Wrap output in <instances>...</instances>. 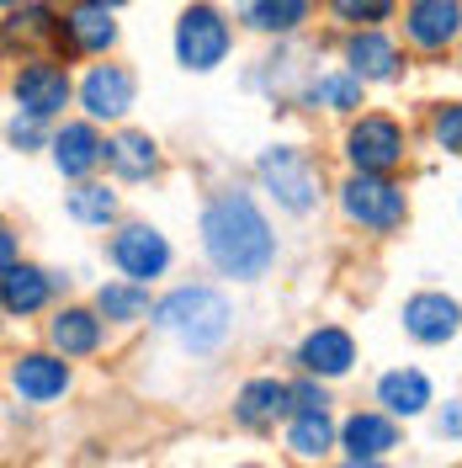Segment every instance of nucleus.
Returning <instances> with one entry per match:
<instances>
[{"label":"nucleus","instance_id":"obj_1","mask_svg":"<svg viewBox=\"0 0 462 468\" xmlns=\"http://www.w3.org/2000/svg\"><path fill=\"white\" fill-rule=\"evenodd\" d=\"M203 250L207 261L218 266L224 277L239 282H256L266 277V266L277 261V239L271 224L260 218V207L245 192H218L203 213Z\"/></svg>","mask_w":462,"mask_h":468},{"label":"nucleus","instance_id":"obj_2","mask_svg":"<svg viewBox=\"0 0 462 468\" xmlns=\"http://www.w3.org/2000/svg\"><path fill=\"white\" fill-rule=\"evenodd\" d=\"M154 324L175 335L186 351H218L234 330V309L213 288H175L171 298L154 303Z\"/></svg>","mask_w":462,"mask_h":468},{"label":"nucleus","instance_id":"obj_3","mask_svg":"<svg viewBox=\"0 0 462 468\" xmlns=\"http://www.w3.org/2000/svg\"><path fill=\"white\" fill-rule=\"evenodd\" d=\"M341 213H346L351 224H362V229H373V234H394L399 224H404V186H394L388 176H377V171H356L341 186Z\"/></svg>","mask_w":462,"mask_h":468},{"label":"nucleus","instance_id":"obj_4","mask_svg":"<svg viewBox=\"0 0 462 468\" xmlns=\"http://www.w3.org/2000/svg\"><path fill=\"white\" fill-rule=\"evenodd\" d=\"M260 181H266V192L282 207H292V213H309V207L319 203V171L309 165L303 149H288V144L266 149V154H260Z\"/></svg>","mask_w":462,"mask_h":468},{"label":"nucleus","instance_id":"obj_5","mask_svg":"<svg viewBox=\"0 0 462 468\" xmlns=\"http://www.w3.org/2000/svg\"><path fill=\"white\" fill-rule=\"evenodd\" d=\"M229 54V22L218 5H186L175 22V58L186 69H213Z\"/></svg>","mask_w":462,"mask_h":468},{"label":"nucleus","instance_id":"obj_6","mask_svg":"<svg viewBox=\"0 0 462 468\" xmlns=\"http://www.w3.org/2000/svg\"><path fill=\"white\" fill-rule=\"evenodd\" d=\"M346 154L356 171H377L388 176L399 160H404V128L394 122V117H362L356 128L346 133Z\"/></svg>","mask_w":462,"mask_h":468},{"label":"nucleus","instance_id":"obj_7","mask_svg":"<svg viewBox=\"0 0 462 468\" xmlns=\"http://www.w3.org/2000/svg\"><path fill=\"white\" fill-rule=\"evenodd\" d=\"M11 101L27 117H54L69 101V75L58 64H48V58H32V64L16 69V80H11Z\"/></svg>","mask_w":462,"mask_h":468},{"label":"nucleus","instance_id":"obj_8","mask_svg":"<svg viewBox=\"0 0 462 468\" xmlns=\"http://www.w3.org/2000/svg\"><path fill=\"white\" fill-rule=\"evenodd\" d=\"M112 261H117L122 277L149 282V277H160V271L171 266V245H165V234L149 229V224H128V229L112 239Z\"/></svg>","mask_w":462,"mask_h":468},{"label":"nucleus","instance_id":"obj_9","mask_svg":"<svg viewBox=\"0 0 462 468\" xmlns=\"http://www.w3.org/2000/svg\"><path fill=\"white\" fill-rule=\"evenodd\" d=\"M462 32V0H409L404 5V37L415 48H446V43H457Z\"/></svg>","mask_w":462,"mask_h":468},{"label":"nucleus","instance_id":"obj_10","mask_svg":"<svg viewBox=\"0 0 462 468\" xmlns=\"http://www.w3.org/2000/svg\"><path fill=\"white\" fill-rule=\"evenodd\" d=\"M462 324V309L457 298H446V292H415L404 303V330L420 341V346H441V341H452Z\"/></svg>","mask_w":462,"mask_h":468},{"label":"nucleus","instance_id":"obj_11","mask_svg":"<svg viewBox=\"0 0 462 468\" xmlns=\"http://www.w3.org/2000/svg\"><path fill=\"white\" fill-rule=\"evenodd\" d=\"M80 107H86L96 122H112L133 107V75L122 64H96L86 80H80Z\"/></svg>","mask_w":462,"mask_h":468},{"label":"nucleus","instance_id":"obj_12","mask_svg":"<svg viewBox=\"0 0 462 468\" xmlns=\"http://www.w3.org/2000/svg\"><path fill=\"white\" fill-rule=\"evenodd\" d=\"M292 405V383L282 378H250L239 388V399H234V420L245 426V431H266V426H277Z\"/></svg>","mask_w":462,"mask_h":468},{"label":"nucleus","instance_id":"obj_13","mask_svg":"<svg viewBox=\"0 0 462 468\" xmlns=\"http://www.w3.org/2000/svg\"><path fill=\"white\" fill-rule=\"evenodd\" d=\"M11 388H16L27 405H54L58 394L69 388V367H64V356L27 351V356L11 362Z\"/></svg>","mask_w":462,"mask_h":468},{"label":"nucleus","instance_id":"obj_14","mask_svg":"<svg viewBox=\"0 0 462 468\" xmlns=\"http://www.w3.org/2000/svg\"><path fill=\"white\" fill-rule=\"evenodd\" d=\"M64 37L75 54H107L117 43V16L107 0H75L64 11Z\"/></svg>","mask_w":462,"mask_h":468},{"label":"nucleus","instance_id":"obj_15","mask_svg":"<svg viewBox=\"0 0 462 468\" xmlns=\"http://www.w3.org/2000/svg\"><path fill=\"white\" fill-rule=\"evenodd\" d=\"M298 362L314 378H341V373H351V362H356V341H351L341 324H319L314 335L298 346Z\"/></svg>","mask_w":462,"mask_h":468},{"label":"nucleus","instance_id":"obj_16","mask_svg":"<svg viewBox=\"0 0 462 468\" xmlns=\"http://www.w3.org/2000/svg\"><path fill=\"white\" fill-rule=\"evenodd\" d=\"M341 447H346L351 458H388L399 447V426H394V415L356 410L346 426H341Z\"/></svg>","mask_w":462,"mask_h":468},{"label":"nucleus","instance_id":"obj_17","mask_svg":"<svg viewBox=\"0 0 462 468\" xmlns=\"http://www.w3.org/2000/svg\"><path fill=\"white\" fill-rule=\"evenodd\" d=\"M101 160H107V144L96 139V128H90V122H64V128L54 133V165L64 176H75V181H80V176H90Z\"/></svg>","mask_w":462,"mask_h":468},{"label":"nucleus","instance_id":"obj_18","mask_svg":"<svg viewBox=\"0 0 462 468\" xmlns=\"http://www.w3.org/2000/svg\"><path fill=\"white\" fill-rule=\"evenodd\" d=\"M346 64L362 80H394L399 75V48H394V37H383L377 27H362V32H351Z\"/></svg>","mask_w":462,"mask_h":468},{"label":"nucleus","instance_id":"obj_19","mask_svg":"<svg viewBox=\"0 0 462 468\" xmlns=\"http://www.w3.org/2000/svg\"><path fill=\"white\" fill-rule=\"evenodd\" d=\"M48 341H54L58 356H90L101 346V320L90 309H58L48 320Z\"/></svg>","mask_w":462,"mask_h":468},{"label":"nucleus","instance_id":"obj_20","mask_svg":"<svg viewBox=\"0 0 462 468\" xmlns=\"http://www.w3.org/2000/svg\"><path fill=\"white\" fill-rule=\"evenodd\" d=\"M377 405L388 410V415H420V410L431 405V383L415 367H394V373L377 378Z\"/></svg>","mask_w":462,"mask_h":468},{"label":"nucleus","instance_id":"obj_21","mask_svg":"<svg viewBox=\"0 0 462 468\" xmlns=\"http://www.w3.org/2000/svg\"><path fill=\"white\" fill-rule=\"evenodd\" d=\"M48 292H54V282L37 271V266H5V282H0V298H5V314L11 320H22V314H37L43 303H48Z\"/></svg>","mask_w":462,"mask_h":468},{"label":"nucleus","instance_id":"obj_22","mask_svg":"<svg viewBox=\"0 0 462 468\" xmlns=\"http://www.w3.org/2000/svg\"><path fill=\"white\" fill-rule=\"evenodd\" d=\"M107 165H112L122 181H144V176H154V165H160L154 139H149V133H117V139H107Z\"/></svg>","mask_w":462,"mask_h":468},{"label":"nucleus","instance_id":"obj_23","mask_svg":"<svg viewBox=\"0 0 462 468\" xmlns=\"http://www.w3.org/2000/svg\"><path fill=\"white\" fill-rule=\"evenodd\" d=\"M288 447L298 458H324L335 447V426H330V410H298L288 426Z\"/></svg>","mask_w":462,"mask_h":468},{"label":"nucleus","instance_id":"obj_24","mask_svg":"<svg viewBox=\"0 0 462 468\" xmlns=\"http://www.w3.org/2000/svg\"><path fill=\"white\" fill-rule=\"evenodd\" d=\"M245 22L256 32H298L309 22V0H245Z\"/></svg>","mask_w":462,"mask_h":468},{"label":"nucleus","instance_id":"obj_25","mask_svg":"<svg viewBox=\"0 0 462 468\" xmlns=\"http://www.w3.org/2000/svg\"><path fill=\"white\" fill-rule=\"evenodd\" d=\"M96 309H101V320H117V324H133L149 314V292L139 282H107V288L96 292Z\"/></svg>","mask_w":462,"mask_h":468},{"label":"nucleus","instance_id":"obj_26","mask_svg":"<svg viewBox=\"0 0 462 468\" xmlns=\"http://www.w3.org/2000/svg\"><path fill=\"white\" fill-rule=\"evenodd\" d=\"M309 101H314V107H330V112H351V107H362V75H356V69L319 75L314 86H309Z\"/></svg>","mask_w":462,"mask_h":468},{"label":"nucleus","instance_id":"obj_27","mask_svg":"<svg viewBox=\"0 0 462 468\" xmlns=\"http://www.w3.org/2000/svg\"><path fill=\"white\" fill-rule=\"evenodd\" d=\"M69 218H80V224H112L117 197L101 186V181H80V186L69 192Z\"/></svg>","mask_w":462,"mask_h":468},{"label":"nucleus","instance_id":"obj_28","mask_svg":"<svg viewBox=\"0 0 462 468\" xmlns=\"http://www.w3.org/2000/svg\"><path fill=\"white\" fill-rule=\"evenodd\" d=\"M330 16L335 22H351V27H373V22H388L394 16V0H330Z\"/></svg>","mask_w":462,"mask_h":468},{"label":"nucleus","instance_id":"obj_29","mask_svg":"<svg viewBox=\"0 0 462 468\" xmlns=\"http://www.w3.org/2000/svg\"><path fill=\"white\" fill-rule=\"evenodd\" d=\"M431 133H436V144L446 149V154H462V101H446V107H436Z\"/></svg>","mask_w":462,"mask_h":468},{"label":"nucleus","instance_id":"obj_30","mask_svg":"<svg viewBox=\"0 0 462 468\" xmlns=\"http://www.w3.org/2000/svg\"><path fill=\"white\" fill-rule=\"evenodd\" d=\"M292 405L298 410H330V394H324V383H292Z\"/></svg>","mask_w":462,"mask_h":468},{"label":"nucleus","instance_id":"obj_31","mask_svg":"<svg viewBox=\"0 0 462 468\" xmlns=\"http://www.w3.org/2000/svg\"><path fill=\"white\" fill-rule=\"evenodd\" d=\"M37 122H43V117H27V112H22L16 122H11V144H16V149H32L37 139H43V133H37Z\"/></svg>","mask_w":462,"mask_h":468},{"label":"nucleus","instance_id":"obj_32","mask_svg":"<svg viewBox=\"0 0 462 468\" xmlns=\"http://www.w3.org/2000/svg\"><path fill=\"white\" fill-rule=\"evenodd\" d=\"M436 431H441V437H452V441L462 437V399H452V405L436 415Z\"/></svg>","mask_w":462,"mask_h":468},{"label":"nucleus","instance_id":"obj_33","mask_svg":"<svg viewBox=\"0 0 462 468\" xmlns=\"http://www.w3.org/2000/svg\"><path fill=\"white\" fill-rule=\"evenodd\" d=\"M341 468H383V458H346Z\"/></svg>","mask_w":462,"mask_h":468}]
</instances>
